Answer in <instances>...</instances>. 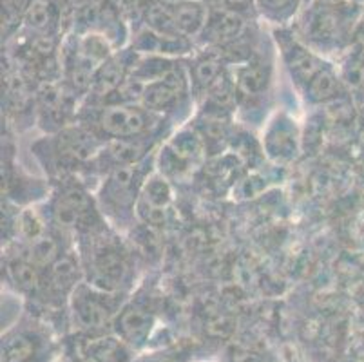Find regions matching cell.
<instances>
[{"instance_id":"1","label":"cell","mask_w":364,"mask_h":362,"mask_svg":"<svg viewBox=\"0 0 364 362\" xmlns=\"http://www.w3.org/2000/svg\"><path fill=\"white\" fill-rule=\"evenodd\" d=\"M78 261L85 283L100 290L124 294L134 281L131 252L109 225L78 239Z\"/></svg>"},{"instance_id":"2","label":"cell","mask_w":364,"mask_h":362,"mask_svg":"<svg viewBox=\"0 0 364 362\" xmlns=\"http://www.w3.org/2000/svg\"><path fill=\"white\" fill-rule=\"evenodd\" d=\"M80 109V124L87 125L104 142L156 136L164 119V116L149 111L141 104H84Z\"/></svg>"},{"instance_id":"3","label":"cell","mask_w":364,"mask_h":362,"mask_svg":"<svg viewBox=\"0 0 364 362\" xmlns=\"http://www.w3.org/2000/svg\"><path fill=\"white\" fill-rule=\"evenodd\" d=\"M104 139L84 124H71L62 131L46 136L35 145V154L42 159L46 169L65 178L75 169H89L95 161Z\"/></svg>"},{"instance_id":"4","label":"cell","mask_w":364,"mask_h":362,"mask_svg":"<svg viewBox=\"0 0 364 362\" xmlns=\"http://www.w3.org/2000/svg\"><path fill=\"white\" fill-rule=\"evenodd\" d=\"M154 158H145L134 165H125L104 174L97 194V203L105 221L112 227L129 225L136 218V203L149 179Z\"/></svg>"},{"instance_id":"5","label":"cell","mask_w":364,"mask_h":362,"mask_svg":"<svg viewBox=\"0 0 364 362\" xmlns=\"http://www.w3.org/2000/svg\"><path fill=\"white\" fill-rule=\"evenodd\" d=\"M58 181L60 183L55 188L49 205L51 223L56 230L80 239L107 225L98 208L97 198H92L78 179L62 178Z\"/></svg>"},{"instance_id":"6","label":"cell","mask_w":364,"mask_h":362,"mask_svg":"<svg viewBox=\"0 0 364 362\" xmlns=\"http://www.w3.org/2000/svg\"><path fill=\"white\" fill-rule=\"evenodd\" d=\"M71 33L104 36L114 49L127 48L132 35L118 0H73Z\"/></svg>"},{"instance_id":"7","label":"cell","mask_w":364,"mask_h":362,"mask_svg":"<svg viewBox=\"0 0 364 362\" xmlns=\"http://www.w3.org/2000/svg\"><path fill=\"white\" fill-rule=\"evenodd\" d=\"M207 0H160L141 16L140 24L167 36H183L196 42L207 24Z\"/></svg>"},{"instance_id":"8","label":"cell","mask_w":364,"mask_h":362,"mask_svg":"<svg viewBox=\"0 0 364 362\" xmlns=\"http://www.w3.org/2000/svg\"><path fill=\"white\" fill-rule=\"evenodd\" d=\"M78 102L80 98L62 80L41 84L35 96L36 116H38L41 127L53 134L71 125L73 116L78 118V111H80Z\"/></svg>"},{"instance_id":"9","label":"cell","mask_w":364,"mask_h":362,"mask_svg":"<svg viewBox=\"0 0 364 362\" xmlns=\"http://www.w3.org/2000/svg\"><path fill=\"white\" fill-rule=\"evenodd\" d=\"M122 294L100 290L92 284H76L71 292V310L76 324L85 330H98L107 326L117 314Z\"/></svg>"},{"instance_id":"10","label":"cell","mask_w":364,"mask_h":362,"mask_svg":"<svg viewBox=\"0 0 364 362\" xmlns=\"http://www.w3.org/2000/svg\"><path fill=\"white\" fill-rule=\"evenodd\" d=\"M71 11L73 0H35L18 33L62 44L71 33Z\"/></svg>"},{"instance_id":"11","label":"cell","mask_w":364,"mask_h":362,"mask_svg":"<svg viewBox=\"0 0 364 362\" xmlns=\"http://www.w3.org/2000/svg\"><path fill=\"white\" fill-rule=\"evenodd\" d=\"M188 92H193L188 65H185L180 60L167 75L145 85L140 96V104L149 111L164 116L180 107Z\"/></svg>"},{"instance_id":"12","label":"cell","mask_w":364,"mask_h":362,"mask_svg":"<svg viewBox=\"0 0 364 362\" xmlns=\"http://www.w3.org/2000/svg\"><path fill=\"white\" fill-rule=\"evenodd\" d=\"M210 6V4H208ZM248 33V15L220 6H210L207 24L196 44L207 49H225L237 44Z\"/></svg>"},{"instance_id":"13","label":"cell","mask_w":364,"mask_h":362,"mask_svg":"<svg viewBox=\"0 0 364 362\" xmlns=\"http://www.w3.org/2000/svg\"><path fill=\"white\" fill-rule=\"evenodd\" d=\"M205 152L203 138L196 131H181L174 138L168 139V144L161 149L160 161H161V174L165 178H178L185 172L193 171L194 165L201 159Z\"/></svg>"},{"instance_id":"14","label":"cell","mask_w":364,"mask_h":362,"mask_svg":"<svg viewBox=\"0 0 364 362\" xmlns=\"http://www.w3.org/2000/svg\"><path fill=\"white\" fill-rule=\"evenodd\" d=\"M171 205L172 192L167 178L161 172L149 176L136 203V218H140L147 227H164Z\"/></svg>"},{"instance_id":"15","label":"cell","mask_w":364,"mask_h":362,"mask_svg":"<svg viewBox=\"0 0 364 362\" xmlns=\"http://www.w3.org/2000/svg\"><path fill=\"white\" fill-rule=\"evenodd\" d=\"M225 58L218 49H207L194 55L188 62V75H191V85L196 95H207L208 89L216 84L218 80L227 73Z\"/></svg>"},{"instance_id":"16","label":"cell","mask_w":364,"mask_h":362,"mask_svg":"<svg viewBox=\"0 0 364 362\" xmlns=\"http://www.w3.org/2000/svg\"><path fill=\"white\" fill-rule=\"evenodd\" d=\"M232 78L234 84H236L237 96H241V98H257V96L267 91L270 75H268V68L263 62L248 58L245 64L236 68Z\"/></svg>"},{"instance_id":"17","label":"cell","mask_w":364,"mask_h":362,"mask_svg":"<svg viewBox=\"0 0 364 362\" xmlns=\"http://www.w3.org/2000/svg\"><path fill=\"white\" fill-rule=\"evenodd\" d=\"M268 154L277 161L292 159L297 154V132L296 125L290 119H279L270 127L264 138Z\"/></svg>"},{"instance_id":"18","label":"cell","mask_w":364,"mask_h":362,"mask_svg":"<svg viewBox=\"0 0 364 362\" xmlns=\"http://www.w3.org/2000/svg\"><path fill=\"white\" fill-rule=\"evenodd\" d=\"M303 8L304 0H254L257 15L276 28H289Z\"/></svg>"},{"instance_id":"19","label":"cell","mask_w":364,"mask_h":362,"mask_svg":"<svg viewBox=\"0 0 364 362\" xmlns=\"http://www.w3.org/2000/svg\"><path fill=\"white\" fill-rule=\"evenodd\" d=\"M152 319L147 310L140 307H132L122 312L118 317V330L127 339L129 343H141L151 331Z\"/></svg>"},{"instance_id":"20","label":"cell","mask_w":364,"mask_h":362,"mask_svg":"<svg viewBox=\"0 0 364 362\" xmlns=\"http://www.w3.org/2000/svg\"><path fill=\"white\" fill-rule=\"evenodd\" d=\"M35 0H2V38L8 42L21 31Z\"/></svg>"},{"instance_id":"21","label":"cell","mask_w":364,"mask_h":362,"mask_svg":"<svg viewBox=\"0 0 364 362\" xmlns=\"http://www.w3.org/2000/svg\"><path fill=\"white\" fill-rule=\"evenodd\" d=\"M304 92L309 96L312 102H326V100L333 98V96L339 92V82H337V76L333 73V69L324 68L316 78L310 82L306 87H304Z\"/></svg>"},{"instance_id":"22","label":"cell","mask_w":364,"mask_h":362,"mask_svg":"<svg viewBox=\"0 0 364 362\" xmlns=\"http://www.w3.org/2000/svg\"><path fill=\"white\" fill-rule=\"evenodd\" d=\"M35 346L28 337L16 335L8 339L2 346V362H28L33 357Z\"/></svg>"},{"instance_id":"23","label":"cell","mask_w":364,"mask_h":362,"mask_svg":"<svg viewBox=\"0 0 364 362\" xmlns=\"http://www.w3.org/2000/svg\"><path fill=\"white\" fill-rule=\"evenodd\" d=\"M310 2H312V0H304V6H309Z\"/></svg>"}]
</instances>
